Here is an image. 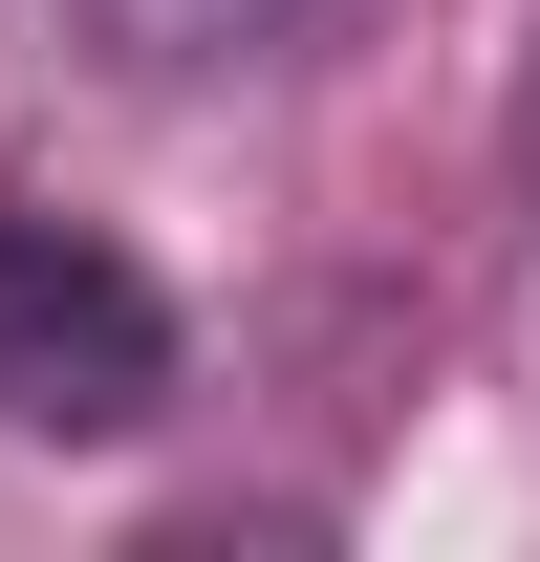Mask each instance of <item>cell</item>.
I'll use <instances>...</instances> for the list:
<instances>
[{"label":"cell","mask_w":540,"mask_h":562,"mask_svg":"<svg viewBox=\"0 0 540 562\" xmlns=\"http://www.w3.org/2000/svg\"><path fill=\"white\" fill-rule=\"evenodd\" d=\"M173 412V303L131 238L0 195V432H151Z\"/></svg>","instance_id":"obj_1"},{"label":"cell","mask_w":540,"mask_h":562,"mask_svg":"<svg viewBox=\"0 0 540 562\" xmlns=\"http://www.w3.org/2000/svg\"><path fill=\"white\" fill-rule=\"evenodd\" d=\"M87 22H109L131 66H238V44H281V22H303V0H87Z\"/></svg>","instance_id":"obj_2"}]
</instances>
